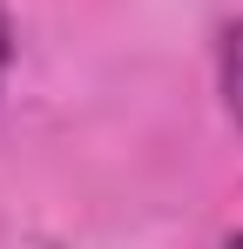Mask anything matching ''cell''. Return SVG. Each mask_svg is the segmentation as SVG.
I'll return each mask as SVG.
<instances>
[{
  "label": "cell",
  "instance_id": "1",
  "mask_svg": "<svg viewBox=\"0 0 243 249\" xmlns=\"http://www.w3.org/2000/svg\"><path fill=\"white\" fill-rule=\"evenodd\" d=\"M216 94H223V115L243 128V20H223L216 34Z\"/></svg>",
  "mask_w": 243,
  "mask_h": 249
},
{
  "label": "cell",
  "instance_id": "2",
  "mask_svg": "<svg viewBox=\"0 0 243 249\" xmlns=\"http://www.w3.org/2000/svg\"><path fill=\"white\" fill-rule=\"evenodd\" d=\"M7 68H14V20H7V7H0V88H7Z\"/></svg>",
  "mask_w": 243,
  "mask_h": 249
},
{
  "label": "cell",
  "instance_id": "3",
  "mask_svg": "<svg viewBox=\"0 0 243 249\" xmlns=\"http://www.w3.org/2000/svg\"><path fill=\"white\" fill-rule=\"evenodd\" d=\"M223 249H243V229H237V236H223Z\"/></svg>",
  "mask_w": 243,
  "mask_h": 249
}]
</instances>
